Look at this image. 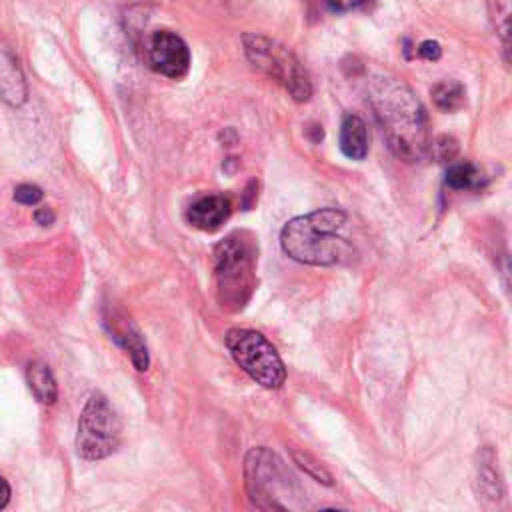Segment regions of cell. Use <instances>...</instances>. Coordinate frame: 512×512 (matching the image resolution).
Instances as JSON below:
<instances>
[{
  "mask_svg": "<svg viewBox=\"0 0 512 512\" xmlns=\"http://www.w3.org/2000/svg\"><path fill=\"white\" fill-rule=\"evenodd\" d=\"M432 100L436 104V108H440L442 112H456L464 106L466 102V90L464 86L450 78V80H440L438 84H434L432 88Z\"/></svg>",
  "mask_w": 512,
  "mask_h": 512,
  "instance_id": "obj_15",
  "label": "cell"
},
{
  "mask_svg": "<svg viewBox=\"0 0 512 512\" xmlns=\"http://www.w3.org/2000/svg\"><path fill=\"white\" fill-rule=\"evenodd\" d=\"M232 214V202L230 198L222 194H208L198 200H194L188 210L186 218L188 222L204 232H214L218 230Z\"/></svg>",
  "mask_w": 512,
  "mask_h": 512,
  "instance_id": "obj_10",
  "label": "cell"
},
{
  "mask_svg": "<svg viewBox=\"0 0 512 512\" xmlns=\"http://www.w3.org/2000/svg\"><path fill=\"white\" fill-rule=\"evenodd\" d=\"M444 182L452 190L478 188L482 182V172L472 162H452L446 170Z\"/></svg>",
  "mask_w": 512,
  "mask_h": 512,
  "instance_id": "obj_17",
  "label": "cell"
},
{
  "mask_svg": "<svg viewBox=\"0 0 512 512\" xmlns=\"http://www.w3.org/2000/svg\"><path fill=\"white\" fill-rule=\"evenodd\" d=\"M368 100L394 156L404 162L422 160L430 146V124L410 86L392 76H376L368 84Z\"/></svg>",
  "mask_w": 512,
  "mask_h": 512,
  "instance_id": "obj_1",
  "label": "cell"
},
{
  "mask_svg": "<svg viewBox=\"0 0 512 512\" xmlns=\"http://www.w3.org/2000/svg\"><path fill=\"white\" fill-rule=\"evenodd\" d=\"M256 244L248 232H232L214 246L216 300L228 312L242 310L256 286Z\"/></svg>",
  "mask_w": 512,
  "mask_h": 512,
  "instance_id": "obj_3",
  "label": "cell"
},
{
  "mask_svg": "<svg viewBox=\"0 0 512 512\" xmlns=\"http://www.w3.org/2000/svg\"><path fill=\"white\" fill-rule=\"evenodd\" d=\"M368 0H324V4L328 6V10L340 14V12H350L356 10L360 6H364Z\"/></svg>",
  "mask_w": 512,
  "mask_h": 512,
  "instance_id": "obj_21",
  "label": "cell"
},
{
  "mask_svg": "<svg viewBox=\"0 0 512 512\" xmlns=\"http://www.w3.org/2000/svg\"><path fill=\"white\" fill-rule=\"evenodd\" d=\"M244 486L260 510H288L284 498L300 496V486L282 458L266 446L252 448L244 458Z\"/></svg>",
  "mask_w": 512,
  "mask_h": 512,
  "instance_id": "obj_4",
  "label": "cell"
},
{
  "mask_svg": "<svg viewBox=\"0 0 512 512\" xmlns=\"http://www.w3.org/2000/svg\"><path fill=\"white\" fill-rule=\"evenodd\" d=\"M8 500H10V486H8V482L0 476V510L8 504Z\"/></svg>",
  "mask_w": 512,
  "mask_h": 512,
  "instance_id": "obj_24",
  "label": "cell"
},
{
  "mask_svg": "<svg viewBox=\"0 0 512 512\" xmlns=\"http://www.w3.org/2000/svg\"><path fill=\"white\" fill-rule=\"evenodd\" d=\"M122 438V424L108 398L94 392L78 418L76 450L86 460H102L116 452Z\"/></svg>",
  "mask_w": 512,
  "mask_h": 512,
  "instance_id": "obj_7",
  "label": "cell"
},
{
  "mask_svg": "<svg viewBox=\"0 0 512 512\" xmlns=\"http://www.w3.org/2000/svg\"><path fill=\"white\" fill-rule=\"evenodd\" d=\"M242 44L248 62L258 72L282 84L296 102L310 100L312 82L294 52L262 34H244Z\"/></svg>",
  "mask_w": 512,
  "mask_h": 512,
  "instance_id": "obj_5",
  "label": "cell"
},
{
  "mask_svg": "<svg viewBox=\"0 0 512 512\" xmlns=\"http://www.w3.org/2000/svg\"><path fill=\"white\" fill-rule=\"evenodd\" d=\"M0 98L10 106H20L26 100V82L16 56L0 42Z\"/></svg>",
  "mask_w": 512,
  "mask_h": 512,
  "instance_id": "obj_11",
  "label": "cell"
},
{
  "mask_svg": "<svg viewBox=\"0 0 512 512\" xmlns=\"http://www.w3.org/2000/svg\"><path fill=\"white\" fill-rule=\"evenodd\" d=\"M348 214L340 208H322L288 220L280 230L282 252L310 266L346 264L354 258V246L340 236Z\"/></svg>",
  "mask_w": 512,
  "mask_h": 512,
  "instance_id": "obj_2",
  "label": "cell"
},
{
  "mask_svg": "<svg viewBox=\"0 0 512 512\" xmlns=\"http://www.w3.org/2000/svg\"><path fill=\"white\" fill-rule=\"evenodd\" d=\"M148 60L158 74L178 80L190 68V50L176 32L156 30L148 42Z\"/></svg>",
  "mask_w": 512,
  "mask_h": 512,
  "instance_id": "obj_8",
  "label": "cell"
},
{
  "mask_svg": "<svg viewBox=\"0 0 512 512\" xmlns=\"http://www.w3.org/2000/svg\"><path fill=\"white\" fill-rule=\"evenodd\" d=\"M34 220L40 224V226H48L54 222V212H50L48 208H38L34 212Z\"/></svg>",
  "mask_w": 512,
  "mask_h": 512,
  "instance_id": "obj_23",
  "label": "cell"
},
{
  "mask_svg": "<svg viewBox=\"0 0 512 512\" xmlns=\"http://www.w3.org/2000/svg\"><path fill=\"white\" fill-rule=\"evenodd\" d=\"M234 362L260 386L276 390L286 380V368L276 348L256 330L232 328L224 336Z\"/></svg>",
  "mask_w": 512,
  "mask_h": 512,
  "instance_id": "obj_6",
  "label": "cell"
},
{
  "mask_svg": "<svg viewBox=\"0 0 512 512\" xmlns=\"http://www.w3.org/2000/svg\"><path fill=\"white\" fill-rule=\"evenodd\" d=\"M428 152H430L438 162H450V160H454L456 154H458V142H456V138H452V136H448V134H442V136H438L436 140H430Z\"/></svg>",
  "mask_w": 512,
  "mask_h": 512,
  "instance_id": "obj_19",
  "label": "cell"
},
{
  "mask_svg": "<svg viewBox=\"0 0 512 512\" xmlns=\"http://www.w3.org/2000/svg\"><path fill=\"white\" fill-rule=\"evenodd\" d=\"M476 490L482 500H488L492 504L500 502L504 496V482L498 470V460L496 454L490 446H484L478 452V462H476Z\"/></svg>",
  "mask_w": 512,
  "mask_h": 512,
  "instance_id": "obj_12",
  "label": "cell"
},
{
  "mask_svg": "<svg viewBox=\"0 0 512 512\" xmlns=\"http://www.w3.org/2000/svg\"><path fill=\"white\" fill-rule=\"evenodd\" d=\"M26 382H28V388L36 396L38 402H42V404H54L56 402L58 386H56L52 370L44 362L34 360L26 366Z\"/></svg>",
  "mask_w": 512,
  "mask_h": 512,
  "instance_id": "obj_14",
  "label": "cell"
},
{
  "mask_svg": "<svg viewBox=\"0 0 512 512\" xmlns=\"http://www.w3.org/2000/svg\"><path fill=\"white\" fill-rule=\"evenodd\" d=\"M486 8L492 20V26L502 42V50L508 62V50H510V14H512V0H486Z\"/></svg>",
  "mask_w": 512,
  "mask_h": 512,
  "instance_id": "obj_16",
  "label": "cell"
},
{
  "mask_svg": "<svg viewBox=\"0 0 512 512\" xmlns=\"http://www.w3.org/2000/svg\"><path fill=\"white\" fill-rule=\"evenodd\" d=\"M290 454H292V460L294 464H298L308 476H312L316 482L324 484V486H332V474L312 456L308 454L306 450H298V448H290Z\"/></svg>",
  "mask_w": 512,
  "mask_h": 512,
  "instance_id": "obj_18",
  "label": "cell"
},
{
  "mask_svg": "<svg viewBox=\"0 0 512 512\" xmlns=\"http://www.w3.org/2000/svg\"><path fill=\"white\" fill-rule=\"evenodd\" d=\"M418 56L424 60H438L442 56V48L436 40H424L418 46Z\"/></svg>",
  "mask_w": 512,
  "mask_h": 512,
  "instance_id": "obj_22",
  "label": "cell"
},
{
  "mask_svg": "<svg viewBox=\"0 0 512 512\" xmlns=\"http://www.w3.org/2000/svg\"><path fill=\"white\" fill-rule=\"evenodd\" d=\"M340 150L350 160H364L368 154L366 122L358 114H344L340 124Z\"/></svg>",
  "mask_w": 512,
  "mask_h": 512,
  "instance_id": "obj_13",
  "label": "cell"
},
{
  "mask_svg": "<svg viewBox=\"0 0 512 512\" xmlns=\"http://www.w3.org/2000/svg\"><path fill=\"white\" fill-rule=\"evenodd\" d=\"M42 196H44L42 188H38L36 184H20L14 190V200L20 204H26V206L38 204L42 200Z\"/></svg>",
  "mask_w": 512,
  "mask_h": 512,
  "instance_id": "obj_20",
  "label": "cell"
},
{
  "mask_svg": "<svg viewBox=\"0 0 512 512\" xmlns=\"http://www.w3.org/2000/svg\"><path fill=\"white\" fill-rule=\"evenodd\" d=\"M104 324L108 326V332L118 342V346H122L130 354L134 368L138 372L148 370V364H150L148 348L136 324L130 318H126L122 312H112L110 316H106Z\"/></svg>",
  "mask_w": 512,
  "mask_h": 512,
  "instance_id": "obj_9",
  "label": "cell"
}]
</instances>
